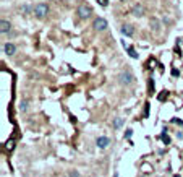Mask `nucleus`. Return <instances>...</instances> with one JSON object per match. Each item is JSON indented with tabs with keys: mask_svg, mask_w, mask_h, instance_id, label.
Masks as SVG:
<instances>
[{
	"mask_svg": "<svg viewBox=\"0 0 183 177\" xmlns=\"http://www.w3.org/2000/svg\"><path fill=\"white\" fill-rule=\"evenodd\" d=\"M10 28H12V26H10V23H8L7 20H2V21H0V31H2L3 34L10 31Z\"/></svg>",
	"mask_w": 183,
	"mask_h": 177,
	"instance_id": "9",
	"label": "nucleus"
},
{
	"mask_svg": "<svg viewBox=\"0 0 183 177\" xmlns=\"http://www.w3.org/2000/svg\"><path fill=\"white\" fill-rule=\"evenodd\" d=\"M13 148H15V138L7 140V143H5V150H7V151H12Z\"/></svg>",
	"mask_w": 183,
	"mask_h": 177,
	"instance_id": "10",
	"label": "nucleus"
},
{
	"mask_svg": "<svg viewBox=\"0 0 183 177\" xmlns=\"http://www.w3.org/2000/svg\"><path fill=\"white\" fill-rule=\"evenodd\" d=\"M122 34L123 36H133L134 34V28L131 24H123L122 26Z\"/></svg>",
	"mask_w": 183,
	"mask_h": 177,
	"instance_id": "5",
	"label": "nucleus"
},
{
	"mask_svg": "<svg viewBox=\"0 0 183 177\" xmlns=\"http://www.w3.org/2000/svg\"><path fill=\"white\" fill-rule=\"evenodd\" d=\"M122 124H123V120H122V119H115V120H113V127H115V128L122 127Z\"/></svg>",
	"mask_w": 183,
	"mask_h": 177,
	"instance_id": "14",
	"label": "nucleus"
},
{
	"mask_svg": "<svg viewBox=\"0 0 183 177\" xmlns=\"http://www.w3.org/2000/svg\"><path fill=\"white\" fill-rule=\"evenodd\" d=\"M156 60H154V59H149V68H154V67H156Z\"/></svg>",
	"mask_w": 183,
	"mask_h": 177,
	"instance_id": "17",
	"label": "nucleus"
},
{
	"mask_svg": "<svg viewBox=\"0 0 183 177\" xmlns=\"http://www.w3.org/2000/svg\"><path fill=\"white\" fill-rule=\"evenodd\" d=\"M20 109H21V110H26V109H28V102H26V101H21Z\"/></svg>",
	"mask_w": 183,
	"mask_h": 177,
	"instance_id": "15",
	"label": "nucleus"
},
{
	"mask_svg": "<svg viewBox=\"0 0 183 177\" xmlns=\"http://www.w3.org/2000/svg\"><path fill=\"white\" fill-rule=\"evenodd\" d=\"M70 177H80V174L76 171H73V172H70Z\"/></svg>",
	"mask_w": 183,
	"mask_h": 177,
	"instance_id": "23",
	"label": "nucleus"
},
{
	"mask_svg": "<svg viewBox=\"0 0 183 177\" xmlns=\"http://www.w3.org/2000/svg\"><path fill=\"white\" fill-rule=\"evenodd\" d=\"M152 91H154V81L149 80V93H152Z\"/></svg>",
	"mask_w": 183,
	"mask_h": 177,
	"instance_id": "18",
	"label": "nucleus"
},
{
	"mask_svg": "<svg viewBox=\"0 0 183 177\" xmlns=\"http://www.w3.org/2000/svg\"><path fill=\"white\" fill-rule=\"evenodd\" d=\"M76 13H78V16L81 18V20H86V18H89L92 10H91V7L89 5H86V3H81L78 7V10H76Z\"/></svg>",
	"mask_w": 183,
	"mask_h": 177,
	"instance_id": "1",
	"label": "nucleus"
},
{
	"mask_svg": "<svg viewBox=\"0 0 183 177\" xmlns=\"http://www.w3.org/2000/svg\"><path fill=\"white\" fill-rule=\"evenodd\" d=\"M63 177H70V175H63Z\"/></svg>",
	"mask_w": 183,
	"mask_h": 177,
	"instance_id": "28",
	"label": "nucleus"
},
{
	"mask_svg": "<svg viewBox=\"0 0 183 177\" xmlns=\"http://www.w3.org/2000/svg\"><path fill=\"white\" fill-rule=\"evenodd\" d=\"M21 12L23 13H29V8H28V7H21Z\"/></svg>",
	"mask_w": 183,
	"mask_h": 177,
	"instance_id": "22",
	"label": "nucleus"
},
{
	"mask_svg": "<svg viewBox=\"0 0 183 177\" xmlns=\"http://www.w3.org/2000/svg\"><path fill=\"white\" fill-rule=\"evenodd\" d=\"M33 12H34V15L37 18H44V16H47V13H49V7H47L45 3H37Z\"/></svg>",
	"mask_w": 183,
	"mask_h": 177,
	"instance_id": "3",
	"label": "nucleus"
},
{
	"mask_svg": "<svg viewBox=\"0 0 183 177\" xmlns=\"http://www.w3.org/2000/svg\"><path fill=\"white\" fill-rule=\"evenodd\" d=\"M151 26H152V30H159V21L156 20V18H152V20H151Z\"/></svg>",
	"mask_w": 183,
	"mask_h": 177,
	"instance_id": "13",
	"label": "nucleus"
},
{
	"mask_svg": "<svg viewBox=\"0 0 183 177\" xmlns=\"http://www.w3.org/2000/svg\"><path fill=\"white\" fill-rule=\"evenodd\" d=\"M173 177H180V175H173Z\"/></svg>",
	"mask_w": 183,
	"mask_h": 177,
	"instance_id": "27",
	"label": "nucleus"
},
{
	"mask_svg": "<svg viewBox=\"0 0 183 177\" xmlns=\"http://www.w3.org/2000/svg\"><path fill=\"white\" fill-rule=\"evenodd\" d=\"M165 98H167V91H164V94H160V96H159V99H160V101H164Z\"/></svg>",
	"mask_w": 183,
	"mask_h": 177,
	"instance_id": "20",
	"label": "nucleus"
},
{
	"mask_svg": "<svg viewBox=\"0 0 183 177\" xmlns=\"http://www.w3.org/2000/svg\"><path fill=\"white\" fill-rule=\"evenodd\" d=\"M3 51H5V54H8V55H13V54H15V51H16V47H15L13 44L7 42V44L3 46Z\"/></svg>",
	"mask_w": 183,
	"mask_h": 177,
	"instance_id": "8",
	"label": "nucleus"
},
{
	"mask_svg": "<svg viewBox=\"0 0 183 177\" xmlns=\"http://www.w3.org/2000/svg\"><path fill=\"white\" fill-rule=\"evenodd\" d=\"M133 80H134V77H133V73L130 70H125L118 75V81L122 83V85H131Z\"/></svg>",
	"mask_w": 183,
	"mask_h": 177,
	"instance_id": "2",
	"label": "nucleus"
},
{
	"mask_svg": "<svg viewBox=\"0 0 183 177\" xmlns=\"http://www.w3.org/2000/svg\"><path fill=\"white\" fill-rule=\"evenodd\" d=\"M92 28L96 31H104L105 28H107V21H105L104 18H96L94 23H92Z\"/></svg>",
	"mask_w": 183,
	"mask_h": 177,
	"instance_id": "4",
	"label": "nucleus"
},
{
	"mask_svg": "<svg viewBox=\"0 0 183 177\" xmlns=\"http://www.w3.org/2000/svg\"><path fill=\"white\" fill-rule=\"evenodd\" d=\"M128 54H130L131 59H138V54H136V51H134L133 47H128Z\"/></svg>",
	"mask_w": 183,
	"mask_h": 177,
	"instance_id": "12",
	"label": "nucleus"
},
{
	"mask_svg": "<svg viewBox=\"0 0 183 177\" xmlns=\"http://www.w3.org/2000/svg\"><path fill=\"white\" fill-rule=\"evenodd\" d=\"M131 13H133L134 16H143V15H144V7L139 5V3L134 5V7L131 8Z\"/></svg>",
	"mask_w": 183,
	"mask_h": 177,
	"instance_id": "7",
	"label": "nucleus"
},
{
	"mask_svg": "<svg viewBox=\"0 0 183 177\" xmlns=\"http://www.w3.org/2000/svg\"><path fill=\"white\" fill-rule=\"evenodd\" d=\"M172 122H173V124H178V125H181V127H183V122H181V120H177V119H173Z\"/></svg>",
	"mask_w": 183,
	"mask_h": 177,
	"instance_id": "21",
	"label": "nucleus"
},
{
	"mask_svg": "<svg viewBox=\"0 0 183 177\" xmlns=\"http://www.w3.org/2000/svg\"><path fill=\"white\" fill-rule=\"evenodd\" d=\"M107 3H109V0H102V3H101V5H102V7H105Z\"/></svg>",
	"mask_w": 183,
	"mask_h": 177,
	"instance_id": "25",
	"label": "nucleus"
},
{
	"mask_svg": "<svg viewBox=\"0 0 183 177\" xmlns=\"http://www.w3.org/2000/svg\"><path fill=\"white\" fill-rule=\"evenodd\" d=\"M172 75H173V77H178V75H180V72H178L177 68H173V70H172Z\"/></svg>",
	"mask_w": 183,
	"mask_h": 177,
	"instance_id": "19",
	"label": "nucleus"
},
{
	"mask_svg": "<svg viewBox=\"0 0 183 177\" xmlns=\"http://www.w3.org/2000/svg\"><path fill=\"white\" fill-rule=\"evenodd\" d=\"M96 143H97L99 148H107L109 143H110V140H109L107 137H99L97 140H96Z\"/></svg>",
	"mask_w": 183,
	"mask_h": 177,
	"instance_id": "6",
	"label": "nucleus"
},
{
	"mask_svg": "<svg viewBox=\"0 0 183 177\" xmlns=\"http://www.w3.org/2000/svg\"><path fill=\"white\" fill-rule=\"evenodd\" d=\"M97 2H101V3H102V0H97Z\"/></svg>",
	"mask_w": 183,
	"mask_h": 177,
	"instance_id": "26",
	"label": "nucleus"
},
{
	"mask_svg": "<svg viewBox=\"0 0 183 177\" xmlns=\"http://www.w3.org/2000/svg\"><path fill=\"white\" fill-rule=\"evenodd\" d=\"M149 169L152 171V167H151L149 164H143V171H144V172H149Z\"/></svg>",
	"mask_w": 183,
	"mask_h": 177,
	"instance_id": "16",
	"label": "nucleus"
},
{
	"mask_svg": "<svg viewBox=\"0 0 183 177\" xmlns=\"http://www.w3.org/2000/svg\"><path fill=\"white\" fill-rule=\"evenodd\" d=\"M131 132H133V130H127V133H125V137L130 138V137H131Z\"/></svg>",
	"mask_w": 183,
	"mask_h": 177,
	"instance_id": "24",
	"label": "nucleus"
},
{
	"mask_svg": "<svg viewBox=\"0 0 183 177\" xmlns=\"http://www.w3.org/2000/svg\"><path fill=\"white\" fill-rule=\"evenodd\" d=\"M160 138H162V142L165 143V145H169V143H170V137L167 135V128H164V130H162V135H160Z\"/></svg>",
	"mask_w": 183,
	"mask_h": 177,
	"instance_id": "11",
	"label": "nucleus"
}]
</instances>
